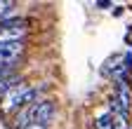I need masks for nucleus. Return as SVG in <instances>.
Instances as JSON below:
<instances>
[{"mask_svg": "<svg viewBox=\"0 0 132 129\" xmlns=\"http://www.w3.org/2000/svg\"><path fill=\"white\" fill-rule=\"evenodd\" d=\"M26 129H45V127H36V124H28Z\"/></svg>", "mask_w": 132, "mask_h": 129, "instance_id": "obj_9", "label": "nucleus"}, {"mask_svg": "<svg viewBox=\"0 0 132 129\" xmlns=\"http://www.w3.org/2000/svg\"><path fill=\"white\" fill-rule=\"evenodd\" d=\"M38 99V89H33V87H28L21 96H19V101H16V108H24V106H28V103H33Z\"/></svg>", "mask_w": 132, "mask_h": 129, "instance_id": "obj_4", "label": "nucleus"}, {"mask_svg": "<svg viewBox=\"0 0 132 129\" xmlns=\"http://www.w3.org/2000/svg\"><path fill=\"white\" fill-rule=\"evenodd\" d=\"M14 85H19V77H16V75H10L5 80H0V96H7Z\"/></svg>", "mask_w": 132, "mask_h": 129, "instance_id": "obj_5", "label": "nucleus"}, {"mask_svg": "<svg viewBox=\"0 0 132 129\" xmlns=\"http://www.w3.org/2000/svg\"><path fill=\"white\" fill-rule=\"evenodd\" d=\"M99 9H104V7H111V3H106V0H102V3H97Z\"/></svg>", "mask_w": 132, "mask_h": 129, "instance_id": "obj_8", "label": "nucleus"}, {"mask_svg": "<svg viewBox=\"0 0 132 129\" xmlns=\"http://www.w3.org/2000/svg\"><path fill=\"white\" fill-rule=\"evenodd\" d=\"M28 120L31 124H36V127H47L50 122H52L54 117V103L52 101H40V103H33L28 108Z\"/></svg>", "mask_w": 132, "mask_h": 129, "instance_id": "obj_2", "label": "nucleus"}, {"mask_svg": "<svg viewBox=\"0 0 132 129\" xmlns=\"http://www.w3.org/2000/svg\"><path fill=\"white\" fill-rule=\"evenodd\" d=\"M109 106L113 115L127 117V110H130V85L127 82H116V92L109 99Z\"/></svg>", "mask_w": 132, "mask_h": 129, "instance_id": "obj_1", "label": "nucleus"}, {"mask_svg": "<svg viewBox=\"0 0 132 129\" xmlns=\"http://www.w3.org/2000/svg\"><path fill=\"white\" fill-rule=\"evenodd\" d=\"M12 68H14V63H0V80H5L12 75Z\"/></svg>", "mask_w": 132, "mask_h": 129, "instance_id": "obj_7", "label": "nucleus"}, {"mask_svg": "<svg viewBox=\"0 0 132 129\" xmlns=\"http://www.w3.org/2000/svg\"><path fill=\"white\" fill-rule=\"evenodd\" d=\"M111 129H130V127H127V117L113 115V113H111Z\"/></svg>", "mask_w": 132, "mask_h": 129, "instance_id": "obj_6", "label": "nucleus"}, {"mask_svg": "<svg viewBox=\"0 0 132 129\" xmlns=\"http://www.w3.org/2000/svg\"><path fill=\"white\" fill-rule=\"evenodd\" d=\"M26 89H28V85L24 82V80H19V85H14V87H12V92L5 96V110H7V113L16 110V101H19V96H21Z\"/></svg>", "mask_w": 132, "mask_h": 129, "instance_id": "obj_3", "label": "nucleus"}]
</instances>
